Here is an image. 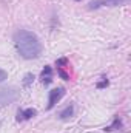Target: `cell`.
I'll use <instances>...</instances> for the list:
<instances>
[{
    "label": "cell",
    "mask_w": 131,
    "mask_h": 133,
    "mask_svg": "<svg viewBox=\"0 0 131 133\" xmlns=\"http://www.w3.org/2000/svg\"><path fill=\"white\" fill-rule=\"evenodd\" d=\"M72 113H74V107L72 105H68V107H65L62 111H60V119H63V121H66V119H69L71 116H72Z\"/></svg>",
    "instance_id": "obj_8"
},
{
    "label": "cell",
    "mask_w": 131,
    "mask_h": 133,
    "mask_svg": "<svg viewBox=\"0 0 131 133\" xmlns=\"http://www.w3.org/2000/svg\"><path fill=\"white\" fill-rule=\"evenodd\" d=\"M14 45L23 59H37L42 54V43L39 37L28 30H19L14 34Z\"/></svg>",
    "instance_id": "obj_1"
},
{
    "label": "cell",
    "mask_w": 131,
    "mask_h": 133,
    "mask_svg": "<svg viewBox=\"0 0 131 133\" xmlns=\"http://www.w3.org/2000/svg\"><path fill=\"white\" fill-rule=\"evenodd\" d=\"M68 65V59L66 57H60V59H57L56 61V66H57V74L62 77V79H65L68 81L69 79V74L65 71V66Z\"/></svg>",
    "instance_id": "obj_5"
},
{
    "label": "cell",
    "mask_w": 131,
    "mask_h": 133,
    "mask_svg": "<svg viewBox=\"0 0 131 133\" xmlns=\"http://www.w3.org/2000/svg\"><path fill=\"white\" fill-rule=\"evenodd\" d=\"M127 3L128 0H91L88 3V9H99L106 6H123Z\"/></svg>",
    "instance_id": "obj_3"
},
{
    "label": "cell",
    "mask_w": 131,
    "mask_h": 133,
    "mask_svg": "<svg viewBox=\"0 0 131 133\" xmlns=\"http://www.w3.org/2000/svg\"><path fill=\"white\" fill-rule=\"evenodd\" d=\"M40 79H42V82H43L45 85L51 84V81H53V68H51L49 65L45 66V70H43L42 74H40Z\"/></svg>",
    "instance_id": "obj_7"
},
{
    "label": "cell",
    "mask_w": 131,
    "mask_h": 133,
    "mask_svg": "<svg viewBox=\"0 0 131 133\" xmlns=\"http://www.w3.org/2000/svg\"><path fill=\"white\" fill-rule=\"evenodd\" d=\"M63 95H65V88H62V87H59V88H54V90H51L49 91V95H48V110H51L59 101L63 98Z\"/></svg>",
    "instance_id": "obj_4"
},
{
    "label": "cell",
    "mask_w": 131,
    "mask_h": 133,
    "mask_svg": "<svg viewBox=\"0 0 131 133\" xmlns=\"http://www.w3.org/2000/svg\"><path fill=\"white\" fill-rule=\"evenodd\" d=\"M102 81L100 82H97V88H103V87H106L108 85V79L106 77H100Z\"/></svg>",
    "instance_id": "obj_11"
},
{
    "label": "cell",
    "mask_w": 131,
    "mask_h": 133,
    "mask_svg": "<svg viewBox=\"0 0 131 133\" xmlns=\"http://www.w3.org/2000/svg\"><path fill=\"white\" fill-rule=\"evenodd\" d=\"M20 98V90L16 87H8V88H0V107H6Z\"/></svg>",
    "instance_id": "obj_2"
},
{
    "label": "cell",
    "mask_w": 131,
    "mask_h": 133,
    "mask_svg": "<svg viewBox=\"0 0 131 133\" xmlns=\"http://www.w3.org/2000/svg\"><path fill=\"white\" fill-rule=\"evenodd\" d=\"M76 2H79V0H76Z\"/></svg>",
    "instance_id": "obj_13"
},
{
    "label": "cell",
    "mask_w": 131,
    "mask_h": 133,
    "mask_svg": "<svg viewBox=\"0 0 131 133\" xmlns=\"http://www.w3.org/2000/svg\"><path fill=\"white\" fill-rule=\"evenodd\" d=\"M6 79H8V73L0 68V82H3V81H6Z\"/></svg>",
    "instance_id": "obj_12"
},
{
    "label": "cell",
    "mask_w": 131,
    "mask_h": 133,
    "mask_svg": "<svg viewBox=\"0 0 131 133\" xmlns=\"http://www.w3.org/2000/svg\"><path fill=\"white\" fill-rule=\"evenodd\" d=\"M37 115V111L34 108H25V110H19L17 113V121H28Z\"/></svg>",
    "instance_id": "obj_6"
},
{
    "label": "cell",
    "mask_w": 131,
    "mask_h": 133,
    "mask_svg": "<svg viewBox=\"0 0 131 133\" xmlns=\"http://www.w3.org/2000/svg\"><path fill=\"white\" fill-rule=\"evenodd\" d=\"M33 81H34V76L31 73H28V74H25V77H23V85H25V87H30V85L33 84Z\"/></svg>",
    "instance_id": "obj_10"
},
{
    "label": "cell",
    "mask_w": 131,
    "mask_h": 133,
    "mask_svg": "<svg viewBox=\"0 0 131 133\" xmlns=\"http://www.w3.org/2000/svg\"><path fill=\"white\" fill-rule=\"evenodd\" d=\"M120 125H122V121L119 119V116H116V118H114V121H113V124H111V125H108V127H105V130H106V132H111V130H117Z\"/></svg>",
    "instance_id": "obj_9"
}]
</instances>
